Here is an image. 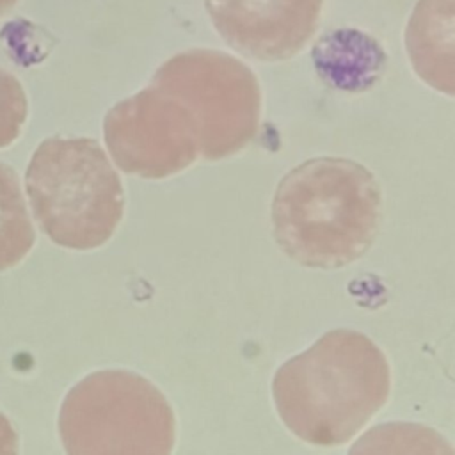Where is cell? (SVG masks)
Returning <instances> with one entry per match:
<instances>
[{"instance_id":"obj_6","label":"cell","mask_w":455,"mask_h":455,"mask_svg":"<svg viewBox=\"0 0 455 455\" xmlns=\"http://www.w3.org/2000/svg\"><path fill=\"white\" fill-rule=\"evenodd\" d=\"M103 139L121 171L149 180L176 174L201 155L194 114L153 84L108 108Z\"/></svg>"},{"instance_id":"obj_10","label":"cell","mask_w":455,"mask_h":455,"mask_svg":"<svg viewBox=\"0 0 455 455\" xmlns=\"http://www.w3.org/2000/svg\"><path fill=\"white\" fill-rule=\"evenodd\" d=\"M36 231L16 171L0 162V272L18 265L32 249Z\"/></svg>"},{"instance_id":"obj_1","label":"cell","mask_w":455,"mask_h":455,"mask_svg":"<svg viewBox=\"0 0 455 455\" xmlns=\"http://www.w3.org/2000/svg\"><path fill=\"white\" fill-rule=\"evenodd\" d=\"M272 395L281 419L299 439L336 446L384 405L389 366L368 336L334 329L275 371Z\"/></svg>"},{"instance_id":"obj_4","label":"cell","mask_w":455,"mask_h":455,"mask_svg":"<svg viewBox=\"0 0 455 455\" xmlns=\"http://www.w3.org/2000/svg\"><path fill=\"white\" fill-rule=\"evenodd\" d=\"M59 435L68 455H171L174 412L146 377L101 370L68 391Z\"/></svg>"},{"instance_id":"obj_5","label":"cell","mask_w":455,"mask_h":455,"mask_svg":"<svg viewBox=\"0 0 455 455\" xmlns=\"http://www.w3.org/2000/svg\"><path fill=\"white\" fill-rule=\"evenodd\" d=\"M151 84L176 96L194 114L201 156L206 160L238 153L259 130L258 78L229 53L204 48L176 53L155 71Z\"/></svg>"},{"instance_id":"obj_12","label":"cell","mask_w":455,"mask_h":455,"mask_svg":"<svg viewBox=\"0 0 455 455\" xmlns=\"http://www.w3.org/2000/svg\"><path fill=\"white\" fill-rule=\"evenodd\" d=\"M0 455H20L18 435L11 421L0 412Z\"/></svg>"},{"instance_id":"obj_13","label":"cell","mask_w":455,"mask_h":455,"mask_svg":"<svg viewBox=\"0 0 455 455\" xmlns=\"http://www.w3.org/2000/svg\"><path fill=\"white\" fill-rule=\"evenodd\" d=\"M20 0H0V16L5 14L7 11H11Z\"/></svg>"},{"instance_id":"obj_7","label":"cell","mask_w":455,"mask_h":455,"mask_svg":"<svg viewBox=\"0 0 455 455\" xmlns=\"http://www.w3.org/2000/svg\"><path fill=\"white\" fill-rule=\"evenodd\" d=\"M323 0H204L217 32L258 60H286L313 37Z\"/></svg>"},{"instance_id":"obj_3","label":"cell","mask_w":455,"mask_h":455,"mask_svg":"<svg viewBox=\"0 0 455 455\" xmlns=\"http://www.w3.org/2000/svg\"><path fill=\"white\" fill-rule=\"evenodd\" d=\"M25 188L41 229L66 249L103 245L123 217L119 174L91 137L44 139L28 162Z\"/></svg>"},{"instance_id":"obj_11","label":"cell","mask_w":455,"mask_h":455,"mask_svg":"<svg viewBox=\"0 0 455 455\" xmlns=\"http://www.w3.org/2000/svg\"><path fill=\"white\" fill-rule=\"evenodd\" d=\"M28 117V100L21 82L0 66V149L11 146Z\"/></svg>"},{"instance_id":"obj_8","label":"cell","mask_w":455,"mask_h":455,"mask_svg":"<svg viewBox=\"0 0 455 455\" xmlns=\"http://www.w3.org/2000/svg\"><path fill=\"white\" fill-rule=\"evenodd\" d=\"M405 50L427 85L455 98V0H418L405 27Z\"/></svg>"},{"instance_id":"obj_9","label":"cell","mask_w":455,"mask_h":455,"mask_svg":"<svg viewBox=\"0 0 455 455\" xmlns=\"http://www.w3.org/2000/svg\"><path fill=\"white\" fill-rule=\"evenodd\" d=\"M348 455H455V448L430 427L396 421L371 427Z\"/></svg>"},{"instance_id":"obj_2","label":"cell","mask_w":455,"mask_h":455,"mask_svg":"<svg viewBox=\"0 0 455 455\" xmlns=\"http://www.w3.org/2000/svg\"><path fill=\"white\" fill-rule=\"evenodd\" d=\"M380 204V187L364 165L313 158L279 181L272 201L274 236L300 265L339 268L371 245Z\"/></svg>"}]
</instances>
